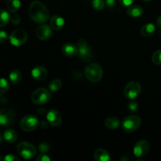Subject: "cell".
Segmentation results:
<instances>
[{
    "label": "cell",
    "mask_w": 161,
    "mask_h": 161,
    "mask_svg": "<svg viewBox=\"0 0 161 161\" xmlns=\"http://www.w3.org/2000/svg\"><path fill=\"white\" fill-rule=\"evenodd\" d=\"M142 86L138 82L131 81L127 84L124 88V95L130 100H134L140 94Z\"/></svg>",
    "instance_id": "cell-10"
},
{
    "label": "cell",
    "mask_w": 161,
    "mask_h": 161,
    "mask_svg": "<svg viewBox=\"0 0 161 161\" xmlns=\"http://www.w3.org/2000/svg\"><path fill=\"white\" fill-rule=\"evenodd\" d=\"M127 14L130 17H134V18H138V17H142L144 14V9L142 6H138V5H135V6H131L128 8L127 9Z\"/></svg>",
    "instance_id": "cell-18"
},
{
    "label": "cell",
    "mask_w": 161,
    "mask_h": 161,
    "mask_svg": "<svg viewBox=\"0 0 161 161\" xmlns=\"http://www.w3.org/2000/svg\"><path fill=\"white\" fill-rule=\"evenodd\" d=\"M50 25L53 29L59 31L64 28V19L59 15L53 16L50 20Z\"/></svg>",
    "instance_id": "cell-16"
},
{
    "label": "cell",
    "mask_w": 161,
    "mask_h": 161,
    "mask_svg": "<svg viewBox=\"0 0 161 161\" xmlns=\"http://www.w3.org/2000/svg\"><path fill=\"white\" fill-rule=\"evenodd\" d=\"M156 28L153 24L148 23L141 28V35L144 37H150L155 33Z\"/></svg>",
    "instance_id": "cell-19"
},
{
    "label": "cell",
    "mask_w": 161,
    "mask_h": 161,
    "mask_svg": "<svg viewBox=\"0 0 161 161\" xmlns=\"http://www.w3.org/2000/svg\"><path fill=\"white\" fill-rule=\"evenodd\" d=\"M20 17H19V16H13L12 17L10 18V21L12 22L13 25H19V24L20 23Z\"/></svg>",
    "instance_id": "cell-34"
},
{
    "label": "cell",
    "mask_w": 161,
    "mask_h": 161,
    "mask_svg": "<svg viewBox=\"0 0 161 161\" xmlns=\"http://www.w3.org/2000/svg\"><path fill=\"white\" fill-rule=\"evenodd\" d=\"M62 87V81L60 79H53L49 83V89L51 92H56Z\"/></svg>",
    "instance_id": "cell-25"
},
{
    "label": "cell",
    "mask_w": 161,
    "mask_h": 161,
    "mask_svg": "<svg viewBox=\"0 0 161 161\" xmlns=\"http://www.w3.org/2000/svg\"><path fill=\"white\" fill-rule=\"evenodd\" d=\"M94 159L96 161H109L111 157L108 151L100 148L96 149L95 152L94 153Z\"/></svg>",
    "instance_id": "cell-17"
},
{
    "label": "cell",
    "mask_w": 161,
    "mask_h": 161,
    "mask_svg": "<svg viewBox=\"0 0 161 161\" xmlns=\"http://www.w3.org/2000/svg\"><path fill=\"white\" fill-rule=\"evenodd\" d=\"M21 3L20 0H8L6 3V8L9 12L15 14L20 9Z\"/></svg>",
    "instance_id": "cell-22"
},
{
    "label": "cell",
    "mask_w": 161,
    "mask_h": 161,
    "mask_svg": "<svg viewBox=\"0 0 161 161\" xmlns=\"http://www.w3.org/2000/svg\"><path fill=\"white\" fill-rule=\"evenodd\" d=\"M39 150L41 153H46L50 150V146L47 142H42L39 146Z\"/></svg>",
    "instance_id": "cell-29"
},
{
    "label": "cell",
    "mask_w": 161,
    "mask_h": 161,
    "mask_svg": "<svg viewBox=\"0 0 161 161\" xmlns=\"http://www.w3.org/2000/svg\"><path fill=\"white\" fill-rule=\"evenodd\" d=\"M152 61L157 65H161V50H157L153 53Z\"/></svg>",
    "instance_id": "cell-27"
},
{
    "label": "cell",
    "mask_w": 161,
    "mask_h": 161,
    "mask_svg": "<svg viewBox=\"0 0 161 161\" xmlns=\"http://www.w3.org/2000/svg\"><path fill=\"white\" fill-rule=\"evenodd\" d=\"M9 83L4 78H0V95L7 92L9 89Z\"/></svg>",
    "instance_id": "cell-26"
},
{
    "label": "cell",
    "mask_w": 161,
    "mask_h": 161,
    "mask_svg": "<svg viewBox=\"0 0 161 161\" xmlns=\"http://www.w3.org/2000/svg\"><path fill=\"white\" fill-rule=\"evenodd\" d=\"M3 138H3V135H1V134H0V144H1V143L3 142Z\"/></svg>",
    "instance_id": "cell-39"
},
{
    "label": "cell",
    "mask_w": 161,
    "mask_h": 161,
    "mask_svg": "<svg viewBox=\"0 0 161 161\" xmlns=\"http://www.w3.org/2000/svg\"><path fill=\"white\" fill-rule=\"evenodd\" d=\"M150 150V145L146 140H140L134 147V155L136 157H142L147 155Z\"/></svg>",
    "instance_id": "cell-11"
},
{
    "label": "cell",
    "mask_w": 161,
    "mask_h": 161,
    "mask_svg": "<svg viewBox=\"0 0 161 161\" xmlns=\"http://www.w3.org/2000/svg\"><path fill=\"white\" fill-rule=\"evenodd\" d=\"M134 1H135V0H119L120 4L123 5L124 6H131V4L134 3Z\"/></svg>",
    "instance_id": "cell-35"
},
{
    "label": "cell",
    "mask_w": 161,
    "mask_h": 161,
    "mask_svg": "<svg viewBox=\"0 0 161 161\" xmlns=\"http://www.w3.org/2000/svg\"><path fill=\"white\" fill-rule=\"evenodd\" d=\"M16 115L11 108H5L0 109V125L9 127L15 122Z\"/></svg>",
    "instance_id": "cell-9"
},
{
    "label": "cell",
    "mask_w": 161,
    "mask_h": 161,
    "mask_svg": "<svg viewBox=\"0 0 161 161\" xmlns=\"http://www.w3.org/2000/svg\"><path fill=\"white\" fill-rule=\"evenodd\" d=\"M47 119L53 127H58L61 124L62 117L61 113L57 109H50L47 114Z\"/></svg>",
    "instance_id": "cell-13"
},
{
    "label": "cell",
    "mask_w": 161,
    "mask_h": 161,
    "mask_svg": "<svg viewBox=\"0 0 161 161\" xmlns=\"http://www.w3.org/2000/svg\"><path fill=\"white\" fill-rule=\"evenodd\" d=\"M9 39V36L5 31H0V43H5Z\"/></svg>",
    "instance_id": "cell-31"
},
{
    "label": "cell",
    "mask_w": 161,
    "mask_h": 161,
    "mask_svg": "<svg viewBox=\"0 0 161 161\" xmlns=\"http://www.w3.org/2000/svg\"><path fill=\"white\" fill-rule=\"evenodd\" d=\"M143 1H145V2H150V1H152V0H143Z\"/></svg>",
    "instance_id": "cell-40"
},
{
    "label": "cell",
    "mask_w": 161,
    "mask_h": 161,
    "mask_svg": "<svg viewBox=\"0 0 161 161\" xmlns=\"http://www.w3.org/2000/svg\"><path fill=\"white\" fill-rule=\"evenodd\" d=\"M3 138L6 142L12 144L17 141V133L13 129H8V130H5L4 134H3Z\"/></svg>",
    "instance_id": "cell-20"
},
{
    "label": "cell",
    "mask_w": 161,
    "mask_h": 161,
    "mask_svg": "<svg viewBox=\"0 0 161 161\" xmlns=\"http://www.w3.org/2000/svg\"><path fill=\"white\" fill-rule=\"evenodd\" d=\"M3 160V157H2L1 155H0V160Z\"/></svg>",
    "instance_id": "cell-41"
},
{
    "label": "cell",
    "mask_w": 161,
    "mask_h": 161,
    "mask_svg": "<svg viewBox=\"0 0 161 161\" xmlns=\"http://www.w3.org/2000/svg\"><path fill=\"white\" fill-rule=\"evenodd\" d=\"M119 124H120V121L117 117H115V116L107 118L105 120V126L110 130H115L119 127Z\"/></svg>",
    "instance_id": "cell-21"
},
{
    "label": "cell",
    "mask_w": 161,
    "mask_h": 161,
    "mask_svg": "<svg viewBox=\"0 0 161 161\" xmlns=\"http://www.w3.org/2000/svg\"><path fill=\"white\" fill-rule=\"evenodd\" d=\"M49 124H50L48 123V121H47V122H46V121H42V122L39 123L40 127H41V128H43V129H47V127H48Z\"/></svg>",
    "instance_id": "cell-37"
},
{
    "label": "cell",
    "mask_w": 161,
    "mask_h": 161,
    "mask_svg": "<svg viewBox=\"0 0 161 161\" xmlns=\"http://www.w3.org/2000/svg\"><path fill=\"white\" fill-rule=\"evenodd\" d=\"M77 47H78V55L83 61L89 62L94 58V53L91 46L88 44L87 41L83 38H80L77 40Z\"/></svg>",
    "instance_id": "cell-3"
},
{
    "label": "cell",
    "mask_w": 161,
    "mask_h": 161,
    "mask_svg": "<svg viewBox=\"0 0 161 161\" xmlns=\"http://www.w3.org/2000/svg\"><path fill=\"white\" fill-rule=\"evenodd\" d=\"M127 109L130 113H136L138 109V104L136 102H130L127 105Z\"/></svg>",
    "instance_id": "cell-30"
},
{
    "label": "cell",
    "mask_w": 161,
    "mask_h": 161,
    "mask_svg": "<svg viewBox=\"0 0 161 161\" xmlns=\"http://www.w3.org/2000/svg\"><path fill=\"white\" fill-rule=\"evenodd\" d=\"M141 118L138 116H128L123 119L121 126L124 131L134 132L141 126Z\"/></svg>",
    "instance_id": "cell-6"
},
{
    "label": "cell",
    "mask_w": 161,
    "mask_h": 161,
    "mask_svg": "<svg viewBox=\"0 0 161 161\" xmlns=\"http://www.w3.org/2000/svg\"><path fill=\"white\" fill-rule=\"evenodd\" d=\"M84 73L86 78L90 82L97 83L103 77V69L97 63H91L86 67Z\"/></svg>",
    "instance_id": "cell-2"
},
{
    "label": "cell",
    "mask_w": 161,
    "mask_h": 161,
    "mask_svg": "<svg viewBox=\"0 0 161 161\" xmlns=\"http://www.w3.org/2000/svg\"><path fill=\"white\" fill-rule=\"evenodd\" d=\"M9 78L13 85H17V83H20V80H21L22 74L19 70L14 69V70L10 72V73H9Z\"/></svg>",
    "instance_id": "cell-23"
},
{
    "label": "cell",
    "mask_w": 161,
    "mask_h": 161,
    "mask_svg": "<svg viewBox=\"0 0 161 161\" xmlns=\"http://www.w3.org/2000/svg\"><path fill=\"white\" fill-rule=\"evenodd\" d=\"M4 160L6 161H19V158L14 154H7L4 157Z\"/></svg>",
    "instance_id": "cell-32"
},
{
    "label": "cell",
    "mask_w": 161,
    "mask_h": 161,
    "mask_svg": "<svg viewBox=\"0 0 161 161\" xmlns=\"http://www.w3.org/2000/svg\"><path fill=\"white\" fill-rule=\"evenodd\" d=\"M39 125V120L35 115H28L22 118L20 127L24 131L31 132L36 130Z\"/></svg>",
    "instance_id": "cell-7"
},
{
    "label": "cell",
    "mask_w": 161,
    "mask_h": 161,
    "mask_svg": "<svg viewBox=\"0 0 161 161\" xmlns=\"http://www.w3.org/2000/svg\"><path fill=\"white\" fill-rule=\"evenodd\" d=\"M53 28L51 27L48 26V25H42L40 26H39L36 29V35L37 36V38L40 40H47V39H50V37L53 35V31H52Z\"/></svg>",
    "instance_id": "cell-12"
},
{
    "label": "cell",
    "mask_w": 161,
    "mask_h": 161,
    "mask_svg": "<svg viewBox=\"0 0 161 161\" xmlns=\"http://www.w3.org/2000/svg\"><path fill=\"white\" fill-rule=\"evenodd\" d=\"M9 40L14 47H20L26 43L28 40V34L25 30L17 29L9 35Z\"/></svg>",
    "instance_id": "cell-8"
},
{
    "label": "cell",
    "mask_w": 161,
    "mask_h": 161,
    "mask_svg": "<svg viewBox=\"0 0 161 161\" xmlns=\"http://www.w3.org/2000/svg\"><path fill=\"white\" fill-rule=\"evenodd\" d=\"M36 160L37 161H50L51 160V159H50V157H48L47 155H46V154L42 153V154H40V155L38 156L37 158H36Z\"/></svg>",
    "instance_id": "cell-33"
},
{
    "label": "cell",
    "mask_w": 161,
    "mask_h": 161,
    "mask_svg": "<svg viewBox=\"0 0 161 161\" xmlns=\"http://www.w3.org/2000/svg\"><path fill=\"white\" fill-rule=\"evenodd\" d=\"M28 14L31 20L36 24L46 23L50 17V12L46 5L39 1H34L31 3Z\"/></svg>",
    "instance_id": "cell-1"
},
{
    "label": "cell",
    "mask_w": 161,
    "mask_h": 161,
    "mask_svg": "<svg viewBox=\"0 0 161 161\" xmlns=\"http://www.w3.org/2000/svg\"><path fill=\"white\" fill-rule=\"evenodd\" d=\"M61 52L64 56L68 58H73L78 55V47L72 42H66L61 47Z\"/></svg>",
    "instance_id": "cell-14"
},
{
    "label": "cell",
    "mask_w": 161,
    "mask_h": 161,
    "mask_svg": "<svg viewBox=\"0 0 161 161\" xmlns=\"http://www.w3.org/2000/svg\"><path fill=\"white\" fill-rule=\"evenodd\" d=\"M92 6L96 10H102L105 8V3L104 0H93Z\"/></svg>",
    "instance_id": "cell-28"
},
{
    "label": "cell",
    "mask_w": 161,
    "mask_h": 161,
    "mask_svg": "<svg viewBox=\"0 0 161 161\" xmlns=\"http://www.w3.org/2000/svg\"><path fill=\"white\" fill-rule=\"evenodd\" d=\"M157 26H158L160 28H161V15L158 17V19H157Z\"/></svg>",
    "instance_id": "cell-38"
},
{
    "label": "cell",
    "mask_w": 161,
    "mask_h": 161,
    "mask_svg": "<svg viewBox=\"0 0 161 161\" xmlns=\"http://www.w3.org/2000/svg\"><path fill=\"white\" fill-rule=\"evenodd\" d=\"M47 70L43 66H36L31 70V77L35 80L42 81L47 77Z\"/></svg>",
    "instance_id": "cell-15"
},
{
    "label": "cell",
    "mask_w": 161,
    "mask_h": 161,
    "mask_svg": "<svg viewBox=\"0 0 161 161\" xmlns=\"http://www.w3.org/2000/svg\"><path fill=\"white\" fill-rule=\"evenodd\" d=\"M17 150L19 155L26 160L34 158L37 153L36 146L28 142H21L19 143L17 146Z\"/></svg>",
    "instance_id": "cell-4"
},
{
    "label": "cell",
    "mask_w": 161,
    "mask_h": 161,
    "mask_svg": "<svg viewBox=\"0 0 161 161\" xmlns=\"http://www.w3.org/2000/svg\"><path fill=\"white\" fill-rule=\"evenodd\" d=\"M50 97H51V94L50 91L46 88H39L36 90L31 96V99L33 103L38 105L47 104V102H50Z\"/></svg>",
    "instance_id": "cell-5"
},
{
    "label": "cell",
    "mask_w": 161,
    "mask_h": 161,
    "mask_svg": "<svg viewBox=\"0 0 161 161\" xmlns=\"http://www.w3.org/2000/svg\"><path fill=\"white\" fill-rule=\"evenodd\" d=\"M106 3V6L109 8H113L114 7L115 4H116V1L115 0H106L105 2Z\"/></svg>",
    "instance_id": "cell-36"
},
{
    "label": "cell",
    "mask_w": 161,
    "mask_h": 161,
    "mask_svg": "<svg viewBox=\"0 0 161 161\" xmlns=\"http://www.w3.org/2000/svg\"><path fill=\"white\" fill-rule=\"evenodd\" d=\"M10 16L7 11L3 9H0V28L7 25L8 23L10 21Z\"/></svg>",
    "instance_id": "cell-24"
}]
</instances>
